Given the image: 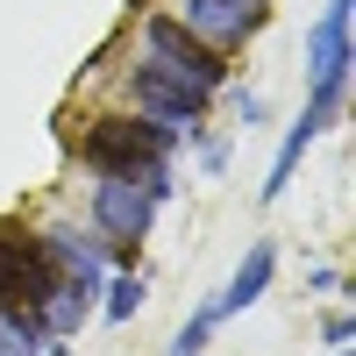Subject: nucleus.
<instances>
[{"label": "nucleus", "instance_id": "f257e3e1", "mask_svg": "<svg viewBox=\"0 0 356 356\" xmlns=\"http://www.w3.org/2000/svg\"><path fill=\"white\" fill-rule=\"evenodd\" d=\"M178 143L186 136H171L164 122H150V114H93V122L79 129V164L93 171V178H143V186H157L171 200V157H178Z\"/></svg>", "mask_w": 356, "mask_h": 356}, {"label": "nucleus", "instance_id": "f03ea898", "mask_svg": "<svg viewBox=\"0 0 356 356\" xmlns=\"http://www.w3.org/2000/svg\"><path fill=\"white\" fill-rule=\"evenodd\" d=\"M157 207H164V193L143 186V178H93V193H86V228L107 243V264H136L143 235L157 228Z\"/></svg>", "mask_w": 356, "mask_h": 356}, {"label": "nucleus", "instance_id": "7ed1b4c3", "mask_svg": "<svg viewBox=\"0 0 356 356\" xmlns=\"http://www.w3.org/2000/svg\"><path fill=\"white\" fill-rule=\"evenodd\" d=\"M349 8L356 0H328L321 22L307 29V79H314L307 114L314 122H335L342 100H349Z\"/></svg>", "mask_w": 356, "mask_h": 356}, {"label": "nucleus", "instance_id": "20e7f679", "mask_svg": "<svg viewBox=\"0 0 356 356\" xmlns=\"http://www.w3.org/2000/svg\"><path fill=\"white\" fill-rule=\"evenodd\" d=\"M50 292H57V264L43 257V235L22 221H0V307L36 321Z\"/></svg>", "mask_w": 356, "mask_h": 356}, {"label": "nucleus", "instance_id": "39448f33", "mask_svg": "<svg viewBox=\"0 0 356 356\" xmlns=\"http://www.w3.org/2000/svg\"><path fill=\"white\" fill-rule=\"evenodd\" d=\"M143 57H150L157 72H171V79H186L193 93H207L214 100L221 86H228V57L221 50H207L200 36H186L171 15H143Z\"/></svg>", "mask_w": 356, "mask_h": 356}, {"label": "nucleus", "instance_id": "423d86ee", "mask_svg": "<svg viewBox=\"0 0 356 356\" xmlns=\"http://www.w3.org/2000/svg\"><path fill=\"white\" fill-rule=\"evenodd\" d=\"M122 86H129V107H136V114H150V122H164L171 136H200V129H207V93H193L186 79L157 72L150 57H136Z\"/></svg>", "mask_w": 356, "mask_h": 356}, {"label": "nucleus", "instance_id": "0eeeda50", "mask_svg": "<svg viewBox=\"0 0 356 356\" xmlns=\"http://www.w3.org/2000/svg\"><path fill=\"white\" fill-rule=\"evenodd\" d=\"M36 235H43V257L57 264V278L100 307V285H107V271H114V264H107V243H100L93 228H79V221H50V228H36Z\"/></svg>", "mask_w": 356, "mask_h": 356}, {"label": "nucleus", "instance_id": "6e6552de", "mask_svg": "<svg viewBox=\"0 0 356 356\" xmlns=\"http://www.w3.org/2000/svg\"><path fill=\"white\" fill-rule=\"evenodd\" d=\"M171 22L186 29V36H200L207 50L235 57V50H243L257 29H264V8H250V0H178Z\"/></svg>", "mask_w": 356, "mask_h": 356}, {"label": "nucleus", "instance_id": "1a4fd4ad", "mask_svg": "<svg viewBox=\"0 0 356 356\" xmlns=\"http://www.w3.org/2000/svg\"><path fill=\"white\" fill-rule=\"evenodd\" d=\"M271 278H278V250H271V243H250V257L235 264V278H228V285L214 292V300H207L214 328H221L228 314H250V307L264 300V292H271Z\"/></svg>", "mask_w": 356, "mask_h": 356}, {"label": "nucleus", "instance_id": "9d476101", "mask_svg": "<svg viewBox=\"0 0 356 356\" xmlns=\"http://www.w3.org/2000/svg\"><path fill=\"white\" fill-rule=\"evenodd\" d=\"M328 129V122H314V114H300V122L285 129V143H278V164H271V178H264V200H285V186H292V171H300V157H307V143Z\"/></svg>", "mask_w": 356, "mask_h": 356}, {"label": "nucleus", "instance_id": "9b49d317", "mask_svg": "<svg viewBox=\"0 0 356 356\" xmlns=\"http://www.w3.org/2000/svg\"><path fill=\"white\" fill-rule=\"evenodd\" d=\"M143 300H150V278H143L136 264H122V271H107L100 307H93V314H107V321H136V314H143Z\"/></svg>", "mask_w": 356, "mask_h": 356}, {"label": "nucleus", "instance_id": "f8f14e48", "mask_svg": "<svg viewBox=\"0 0 356 356\" xmlns=\"http://www.w3.org/2000/svg\"><path fill=\"white\" fill-rule=\"evenodd\" d=\"M0 356H43V328L29 314H8L0 307Z\"/></svg>", "mask_w": 356, "mask_h": 356}, {"label": "nucleus", "instance_id": "ddd939ff", "mask_svg": "<svg viewBox=\"0 0 356 356\" xmlns=\"http://www.w3.org/2000/svg\"><path fill=\"white\" fill-rule=\"evenodd\" d=\"M207 342H214V314H207V300H200V307H193V321L171 335V349H164V356H200Z\"/></svg>", "mask_w": 356, "mask_h": 356}, {"label": "nucleus", "instance_id": "4468645a", "mask_svg": "<svg viewBox=\"0 0 356 356\" xmlns=\"http://www.w3.org/2000/svg\"><path fill=\"white\" fill-rule=\"evenodd\" d=\"M193 143H200V171L221 178V171H228V136H193Z\"/></svg>", "mask_w": 356, "mask_h": 356}, {"label": "nucleus", "instance_id": "2eb2a0df", "mask_svg": "<svg viewBox=\"0 0 356 356\" xmlns=\"http://www.w3.org/2000/svg\"><path fill=\"white\" fill-rule=\"evenodd\" d=\"M264 114H271L264 93H235V122H243V129H264Z\"/></svg>", "mask_w": 356, "mask_h": 356}, {"label": "nucleus", "instance_id": "dca6fc26", "mask_svg": "<svg viewBox=\"0 0 356 356\" xmlns=\"http://www.w3.org/2000/svg\"><path fill=\"white\" fill-rule=\"evenodd\" d=\"M307 285H314V292H342V271H335V264H314Z\"/></svg>", "mask_w": 356, "mask_h": 356}, {"label": "nucleus", "instance_id": "f3484780", "mask_svg": "<svg viewBox=\"0 0 356 356\" xmlns=\"http://www.w3.org/2000/svg\"><path fill=\"white\" fill-rule=\"evenodd\" d=\"M349 335H356V321H349V314H328V342L349 349Z\"/></svg>", "mask_w": 356, "mask_h": 356}, {"label": "nucleus", "instance_id": "a211bd4d", "mask_svg": "<svg viewBox=\"0 0 356 356\" xmlns=\"http://www.w3.org/2000/svg\"><path fill=\"white\" fill-rule=\"evenodd\" d=\"M43 356H79V349H65V342H43Z\"/></svg>", "mask_w": 356, "mask_h": 356}, {"label": "nucleus", "instance_id": "6ab92c4d", "mask_svg": "<svg viewBox=\"0 0 356 356\" xmlns=\"http://www.w3.org/2000/svg\"><path fill=\"white\" fill-rule=\"evenodd\" d=\"M250 8H271V0H250Z\"/></svg>", "mask_w": 356, "mask_h": 356}]
</instances>
